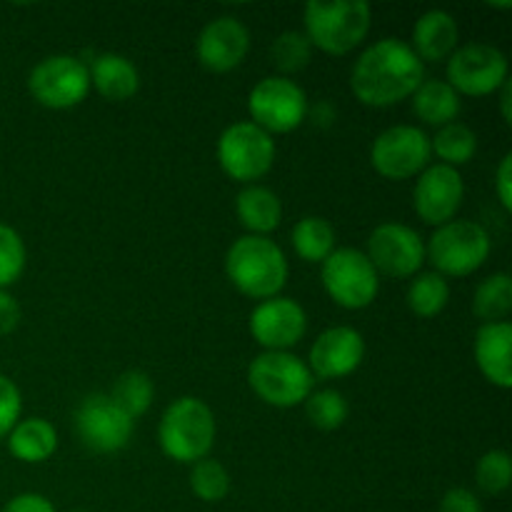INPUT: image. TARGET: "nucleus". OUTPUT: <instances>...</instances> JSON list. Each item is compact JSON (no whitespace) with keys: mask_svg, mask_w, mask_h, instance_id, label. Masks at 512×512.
I'll use <instances>...</instances> for the list:
<instances>
[{"mask_svg":"<svg viewBox=\"0 0 512 512\" xmlns=\"http://www.w3.org/2000/svg\"><path fill=\"white\" fill-rule=\"evenodd\" d=\"M490 233L473 220H450L435 228L433 238L425 243V260H430L435 273L443 278H465L473 275L490 258Z\"/></svg>","mask_w":512,"mask_h":512,"instance_id":"obj_5","label":"nucleus"},{"mask_svg":"<svg viewBox=\"0 0 512 512\" xmlns=\"http://www.w3.org/2000/svg\"><path fill=\"white\" fill-rule=\"evenodd\" d=\"M460 110H463V100L445 80L425 78L413 93V113L418 115V120H423L425 125H433V128L455 123Z\"/></svg>","mask_w":512,"mask_h":512,"instance_id":"obj_23","label":"nucleus"},{"mask_svg":"<svg viewBox=\"0 0 512 512\" xmlns=\"http://www.w3.org/2000/svg\"><path fill=\"white\" fill-rule=\"evenodd\" d=\"M368 260L378 275L413 278L425 263V240L403 223H380L368 238Z\"/></svg>","mask_w":512,"mask_h":512,"instance_id":"obj_13","label":"nucleus"},{"mask_svg":"<svg viewBox=\"0 0 512 512\" xmlns=\"http://www.w3.org/2000/svg\"><path fill=\"white\" fill-rule=\"evenodd\" d=\"M473 313L483 323H503L512 313V278L495 273L478 285L473 295Z\"/></svg>","mask_w":512,"mask_h":512,"instance_id":"obj_29","label":"nucleus"},{"mask_svg":"<svg viewBox=\"0 0 512 512\" xmlns=\"http://www.w3.org/2000/svg\"><path fill=\"white\" fill-rule=\"evenodd\" d=\"M458 20L450 15L448 10H425L413 25V53L418 55L423 63H440L448 60L450 55L458 50Z\"/></svg>","mask_w":512,"mask_h":512,"instance_id":"obj_20","label":"nucleus"},{"mask_svg":"<svg viewBox=\"0 0 512 512\" xmlns=\"http://www.w3.org/2000/svg\"><path fill=\"white\" fill-rule=\"evenodd\" d=\"M20 318H23V310H20L18 300L8 290H0V338L13 333L20 325Z\"/></svg>","mask_w":512,"mask_h":512,"instance_id":"obj_38","label":"nucleus"},{"mask_svg":"<svg viewBox=\"0 0 512 512\" xmlns=\"http://www.w3.org/2000/svg\"><path fill=\"white\" fill-rule=\"evenodd\" d=\"M293 248L298 253V258H303L305 263H323L330 253L335 250V230L320 215H305L295 223L293 233Z\"/></svg>","mask_w":512,"mask_h":512,"instance_id":"obj_25","label":"nucleus"},{"mask_svg":"<svg viewBox=\"0 0 512 512\" xmlns=\"http://www.w3.org/2000/svg\"><path fill=\"white\" fill-rule=\"evenodd\" d=\"M465 198V183L460 170L433 163L418 175L413 188V208L423 223L440 228L458 215Z\"/></svg>","mask_w":512,"mask_h":512,"instance_id":"obj_15","label":"nucleus"},{"mask_svg":"<svg viewBox=\"0 0 512 512\" xmlns=\"http://www.w3.org/2000/svg\"><path fill=\"white\" fill-rule=\"evenodd\" d=\"M75 430L85 448L100 455H110L128 448L135 423L110 400V395L95 393L80 403L78 413H75Z\"/></svg>","mask_w":512,"mask_h":512,"instance_id":"obj_14","label":"nucleus"},{"mask_svg":"<svg viewBox=\"0 0 512 512\" xmlns=\"http://www.w3.org/2000/svg\"><path fill=\"white\" fill-rule=\"evenodd\" d=\"M248 328L255 343L263 345L268 353H288L305 338L308 315L298 300L278 295L255 305Z\"/></svg>","mask_w":512,"mask_h":512,"instance_id":"obj_16","label":"nucleus"},{"mask_svg":"<svg viewBox=\"0 0 512 512\" xmlns=\"http://www.w3.org/2000/svg\"><path fill=\"white\" fill-rule=\"evenodd\" d=\"M73 512H88V510H73Z\"/></svg>","mask_w":512,"mask_h":512,"instance_id":"obj_41","label":"nucleus"},{"mask_svg":"<svg viewBox=\"0 0 512 512\" xmlns=\"http://www.w3.org/2000/svg\"><path fill=\"white\" fill-rule=\"evenodd\" d=\"M475 363L495 388H512V325L508 320L480 325L475 333Z\"/></svg>","mask_w":512,"mask_h":512,"instance_id":"obj_19","label":"nucleus"},{"mask_svg":"<svg viewBox=\"0 0 512 512\" xmlns=\"http://www.w3.org/2000/svg\"><path fill=\"white\" fill-rule=\"evenodd\" d=\"M20 413H23V395L8 375L0 373V438H8L10 430L18 425Z\"/></svg>","mask_w":512,"mask_h":512,"instance_id":"obj_35","label":"nucleus"},{"mask_svg":"<svg viewBox=\"0 0 512 512\" xmlns=\"http://www.w3.org/2000/svg\"><path fill=\"white\" fill-rule=\"evenodd\" d=\"M365 340L350 325H335L323 330L310 348L308 368L313 378L338 380L348 378L363 365Z\"/></svg>","mask_w":512,"mask_h":512,"instance_id":"obj_18","label":"nucleus"},{"mask_svg":"<svg viewBox=\"0 0 512 512\" xmlns=\"http://www.w3.org/2000/svg\"><path fill=\"white\" fill-rule=\"evenodd\" d=\"M8 450L20 463H45L58 450V430L45 418L18 420L8 433Z\"/></svg>","mask_w":512,"mask_h":512,"instance_id":"obj_24","label":"nucleus"},{"mask_svg":"<svg viewBox=\"0 0 512 512\" xmlns=\"http://www.w3.org/2000/svg\"><path fill=\"white\" fill-rule=\"evenodd\" d=\"M0 512H55L53 503H50L45 495L38 493H20L13 500L5 503V508Z\"/></svg>","mask_w":512,"mask_h":512,"instance_id":"obj_39","label":"nucleus"},{"mask_svg":"<svg viewBox=\"0 0 512 512\" xmlns=\"http://www.w3.org/2000/svg\"><path fill=\"white\" fill-rule=\"evenodd\" d=\"M200 65L210 73H230L240 68L250 53V30L233 15L213 18L198 35L195 43Z\"/></svg>","mask_w":512,"mask_h":512,"instance_id":"obj_17","label":"nucleus"},{"mask_svg":"<svg viewBox=\"0 0 512 512\" xmlns=\"http://www.w3.org/2000/svg\"><path fill=\"white\" fill-rule=\"evenodd\" d=\"M218 163L230 180L255 185L275 163V140L253 120L228 125L218 138Z\"/></svg>","mask_w":512,"mask_h":512,"instance_id":"obj_7","label":"nucleus"},{"mask_svg":"<svg viewBox=\"0 0 512 512\" xmlns=\"http://www.w3.org/2000/svg\"><path fill=\"white\" fill-rule=\"evenodd\" d=\"M433 158L430 135L418 125H393L370 145V165L388 180L418 178Z\"/></svg>","mask_w":512,"mask_h":512,"instance_id":"obj_10","label":"nucleus"},{"mask_svg":"<svg viewBox=\"0 0 512 512\" xmlns=\"http://www.w3.org/2000/svg\"><path fill=\"white\" fill-rule=\"evenodd\" d=\"M320 265V280L335 305L345 310H363L375 303L380 293V275L363 250L335 248Z\"/></svg>","mask_w":512,"mask_h":512,"instance_id":"obj_8","label":"nucleus"},{"mask_svg":"<svg viewBox=\"0 0 512 512\" xmlns=\"http://www.w3.org/2000/svg\"><path fill=\"white\" fill-rule=\"evenodd\" d=\"M153 380L143 370H125L118 380H115L113 390H110V400L128 415L130 420L143 418L153 405Z\"/></svg>","mask_w":512,"mask_h":512,"instance_id":"obj_27","label":"nucleus"},{"mask_svg":"<svg viewBox=\"0 0 512 512\" xmlns=\"http://www.w3.org/2000/svg\"><path fill=\"white\" fill-rule=\"evenodd\" d=\"M430 148L438 155L440 163L458 170L460 165L470 163L478 153V135L470 125L455 120V123L438 128L435 138H430Z\"/></svg>","mask_w":512,"mask_h":512,"instance_id":"obj_26","label":"nucleus"},{"mask_svg":"<svg viewBox=\"0 0 512 512\" xmlns=\"http://www.w3.org/2000/svg\"><path fill=\"white\" fill-rule=\"evenodd\" d=\"M405 298H408V308L418 318H438L450 303V283L448 278L438 275L435 270L433 273H420L413 278Z\"/></svg>","mask_w":512,"mask_h":512,"instance_id":"obj_28","label":"nucleus"},{"mask_svg":"<svg viewBox=\"0 0 512 512\" xmlns=\"http://www.w3.org/2000/svg\"><path fill=\"white\" fill-rule=\"evenodd\" d=\"M25 260L28 250L18 230L0 223V290H8L10 285L18 283L25 270Z\"/></svg>","mask_w":512,"mask_h":512,"instance_id":"obj_34","label":"nucleus"},{"mask_svg":"<svg viewBox=\"0 0 512 512\" xmlns=\"http://www.w3.org/2000/svg\"><path fill=\"white\" fill-rule=\"evenodd\" d=\"M313 373L308 363L293 353H260L248 368V385L265 405L295 408L313 393Z\"/></svg>","mask_w":512,"mask_h":512,"instance_id":"obj_6","label":"nucleus"},{"mask_svg":"<svg viewBox=\"0 0 512 512\" xmlns=\"http://www.w3.org/2000/svg\"><path fill=\"white\" fill-rule=\"evenodd\" d=\"M310 58H313V45L300 30H285L270 45V60L283 73V78L308 68Z\"/></svg>","mask_w":512,"mask_h":512,"instance_id":"obj_31","label":"nucleus"},{"mask_svg":"<svg viewBox=\"0 0 512 512\" xmlns=\"http://www.w3.org/2000/svg\"><path fill=\"white\" fill-rule=\"evenodd\" d=\"M190 490L203 503H220L230 493V475L223 463L213 458H203L193 463L190 470Z\"/></svg>","mask_w":512,"mask_h":512,"instance_id":"obj_32","label":"nucleus"},{"mask_svg":"<svg viewBox=\"0 0 512 512\" xmlns=\"http://www.w3.org/2000/svg\"><path fill=\"white\" fill-rule=\"evenodd\" d=\"M475 483L485 495H500L512 483V460L505 450H488L475 465Z\"/></svg>","mask_w":512,"mask_h":512,"instance_id":"obj_33","label":"nucleus"},{"mask_svg":"<svg viewBox=\"0 0 512 512\" xmlns=\"http://www.w3.org/2000/svg\"><path fill=\"white\" fill-rule=\"evenodd\" d=\"M225 275L238 293L263 303L278 298L288 283L290 265L275 240L243 235L225 253Z\"/></svg>","mask_w":512,"mask_h":512,"instance_id":"obj_2","label":"nucleus"},{"mask_svg":"<svg viewBox=\"0 0 512 512\" xmlns=\"http://www.w3.org/2000/svg\"><path fill=\"white\" fill-rule=\"evenodd\" d=\"M440 512H483V505L473 490L453 488L440 500Z\"/></svg>","mask_w":512,"mask_h":512,"instance_id":"obj_36","label":"nucleus"},{"mask_svg":"<svg viewBox=\"0 0 512 512\" xmlns=\"http://www.w3.org/2000/svg\"><path fill=\"white\" fill-rule=\"evenodd\" d=\"M303 405L310 425H315L318 430H325V433H333V430L343 428L345 420H348L350 415L348 400H345V395L335 388L310 393Z\"/></svg>","mask_w":512,"mask_h":512,"instance_id":"obj_30","label":"nucleus"},{"mask_svg":"<svg viewBox=\"0 0 512 512\" xmlns=\"http://www.w3.org/2000/svg\"><path fill=\"white\" fill-rule=\"evenodd\" d=\"M250 118L265 133H293L310 113L308 95L295 80L283 75L263 78L248 95Z\"/></svg>","mask_w":512,"mask_h":512,"instance_id":"obj_9","label":"nucleus"},{"mask_svg":"<svg viewBox=\"0 0 512 512\" xmlns=\"http://www.w3.org/2000/svg\"><path fill=\"white\" fill-rule=\"evenodd\" d=\"M215 435H218V425H215L210 405L190 395L173 400L158 425L160 450L170 460L183 465L208 458L215 445Z\"/></svg>","mask_w":512,"mask_h":512,"instance_id":"obj_4","label":"nucleus"},{"mask_svg":"<svg viewBox=\"0 0 512 512\" xmlns=\"http://www.w3.org/2000/svg\"><path fill=\"white\" fill-rule=\"evenodd\" d=\"M423 80L425 63L400 38H383L365 48L350 70V90L368 108H390L413 98Z\"/></svg>","mask_w":512,"mask_h":512,"instance_id":"obj_1","label":"nucleus"},{"mask_svg":"<svg viewBox=\"0 0 512 512\" xmlns=\"http://www.w3.org/2000/svg\"><path fill=\"white\" fill-rule=\"evenodd\" d=\"M235 213L248 235L268 238V233L278 230L283 223V203L265 185H245L235 198Z\"/></svg>","mask_w":512,"mask_h":512,"instance_id":"obj_22","label":"nucleus"},{"mask_svg":"<svg viewBox=\"0 0 512 512\" xmlns=\"http://www.w3.org/2000/svg\"><path fill=\"white\" fill-rule=\"evenodd\" d=\"M495 195H498L500 205L512 213V153H505L495 170Z\"/></svg>","mask_w":512,"mask_h":512,"instance_id":"obj_37","label":"nucleus"},{"mask_svg":"<svg viewBox=\"0 0 512 512\" xmlns=\"http://www.w3.org/2000/svg\"><path fill=\"white\" fill-rule=\"evenodd\" d=\"M500 93V113H503V120L508 125H512V80L508 78L503 83V88L498 90Z\"/></svg>","mask_w":512,"mask_h":512,"instance_id":"obj_40","label":"nucleus"},{"mask_svg":"<svg viewBox=\"0 0 512 512\" xmlns=\"http://www.w3.org/2000/svg\"><path fill=\"white\" fill-rule=\"evenodd\" d=\"M90 88L98 90L100 98L110 103H123L130 100L140 90V73L125 55L103 53L93 60L88 68Z\"/></svg>","mask_w":512,"mask_h":512,"instance_id":"obj_21","label":"nucleus"},{"mask_svg":"<svg viewBox=\"0 0 512 512\" xmlns=\"http://www.w3.org/2000/svg\"><path fill=\"white\" fill-rule=\"evenodd\" d=\"M305 38L328 55H348L363 45L373 25V8L365 0H310L303 8Z\"/></svg>","mask_w":512,"mask_h":512,"instance_id":"obj_3","label":"nucleus"},{"mask_svg":"<svg viewBox=\"0 0 512 512\" xmlns=\"http://www.w3.org/2000/svg\"><path fill=\"white\" fill-rule=\"evenodd\" d=\"M445 83L458 95H493L510 78L508 55L490 43H468L448 58Z\"/></svg>","mask_w":512,"mask_h":512,"instance_id":"obj_11","label":"nucleus"},{"mask_svg":"<svg viewBox=\"0 0 512 512\" xmlns=\"http://www.w3.org/2000/svg\"><path fill=\"white\" fill-rule=\"evenodd\" d=\"M28 90L43 108H75L90 93L88 65L73 55H48L30 70Z\"/></svg>","mask_w":512,"mask_h":512,"instance_id":"obj_12","label":"nucleus"}]
</instances>
